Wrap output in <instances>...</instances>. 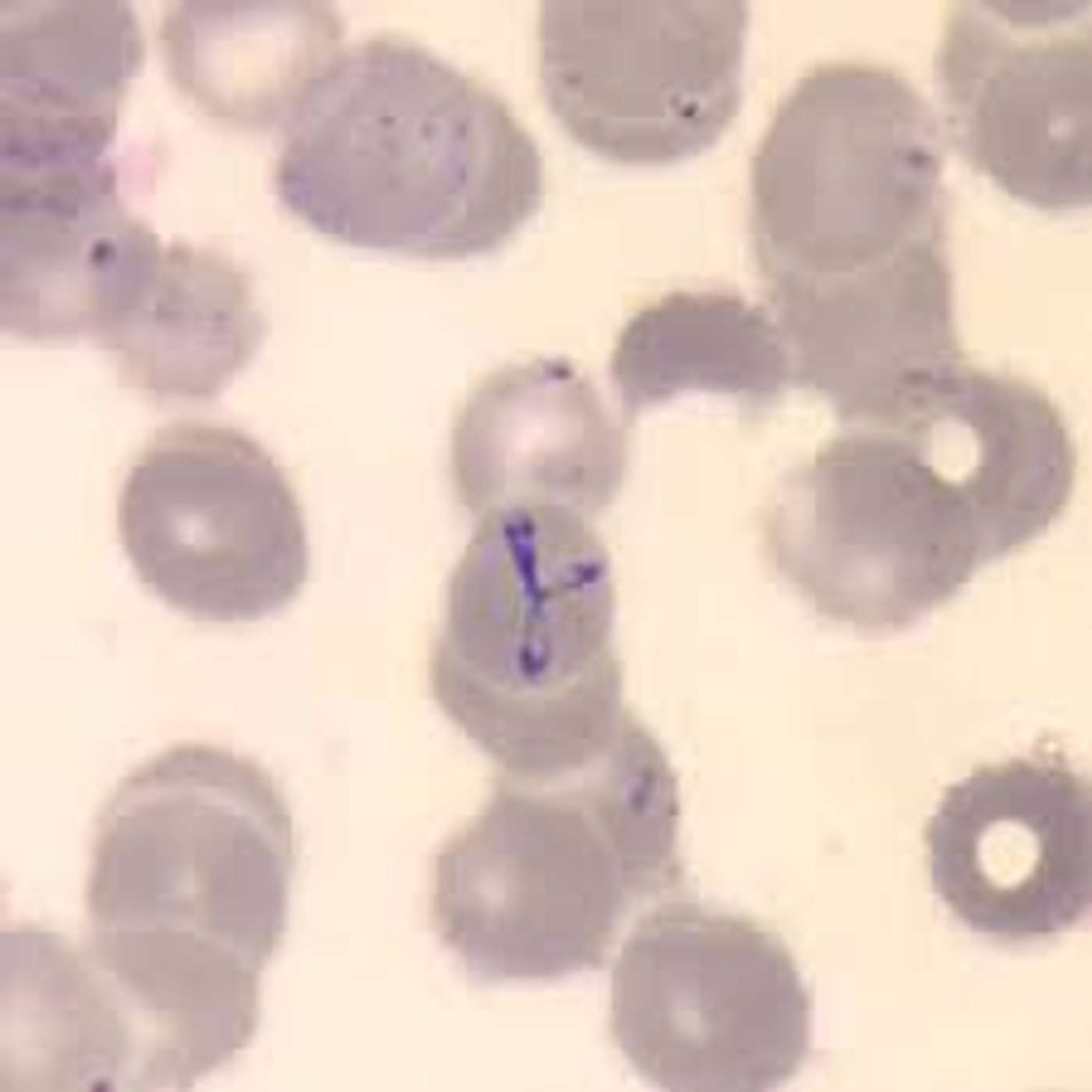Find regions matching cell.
Instances as JSON below:
<instances>
[{"mask_svg": "<svg viewBox=\"0 0 1092 1092\" xmlns=\"http://www.w3.org/2000/svg\"><path fill=\"white\" fill-rule=\"evenodd\" d=\"M283 129L278 202L353 247L430 261L482 256L543 203L542 156L511 107L402 36L337 52Z\"/></svg>", "mask_w": 1092, "mask_h": 1092, "instance_id": "cell-1", "label": "cell"}, {"mask_svg": "<svg viewBox=\"0 0 1092 1092\" xmlns=\"http://www.w3.org/2000/svg\"><path fill=\"white\" fill-rule=\"evenodd\" d=\"M679 878L647 781L611 751L552 780L500 773L433 857L430 915L472 981H553L603 967Z\"/></svg>", "mask_w": 1092, "mask_h": 1092, "instance_id": "cell-2", "label": "cell"}, {"mask_svg": "<svg viewBox=\"0 0 1092 1092\" xmlns=\"http://www.w3.org/2000/svg\"><path fill=\"white\" fill-rule=\"evenodd\" d=\"M611 561L580 515L514 508L480 519L447 588L432 696L484 754H575L624 710Z\"/></svg>", "mask_w": 1092, "mask_h": 1092, "instance_id": "cell-3", "label": "cell"}, {"mask_svg": "<svg viewBox=\"0 0 1092 1092\" xmlns=\"http://www.w3.org/2000/svg\"><path fill=\"white\" fill-rule=\"evenodd\" d=\"M295 858L293 818L267 769L221 745L172 744L97 809L83 932L226 952L262 971L285 938Z\"/></svg>", "mask_w": 1092, "mask_h": 1092, "instance_id": "cell-4", "label": "cell"}, {"mask_svg": "<svg viewBox=\"0 0 1092 1092\" xmlns=\"http://www.w3.org/2000/svg\"><path fill=\"white\" fill-rule=\"evenodd\" d=\"M943 132L893 67L826 62L777 105L750 167V229L774 283L820 285L944 241Z\"/></svg>", "mask_w": 1092, "mask_h": 1092, "instance_id": "cell-5", "label": "cell"}, {"mask_svg": "<svg viewBox=\"0 0 1092 1092\" xmlns=\"http://www.w3.org/2000/svg\"><path fill=\"white\" fill-rule=\"evenodd\" d=\"M613 962L609 1030L632 1071L677 1092H760L812 1050L813 1002L783 940L755 919L663 899Z\"/></svg>", "mask_w": 1092, "mask_h": 1092, "instance_id": "cell-6", "label": "cell"}, {"mask_svg": "<svg viewBox=\"0 0 1092 1092\" xmlns=\"http://www.w3.org/2000/svg\"><path fill=\"white\" fill-rule=\"evenodd\" d=\"M116 524L139 581L194 621L268 617L308 577L293 486L274 456L234 427L183 421L158 430L124 476Z\"/></svg>", "mask_w": 1092, "mask_h": 1092, "instance_id": "cell-7", "label": "cell"}, {"mask_svg": "<svg viewBox=\"0 0 1092 1092\" xmlns=\"http://www.w3.org/2000/svg\"><path fill=\"white\" fill-rule=\"evenodd\" d=\"M741 0H545L537 18L546 106L579 145L622 165L711 147L741 102Z\"/></svg>", "mask_w": 1092, "mask_h": 1092, "instance_id": "cell-8", "label": "cell"}, {"mask_svg": "<svg viewBox=\"0 0 1092 1092\" xmlns=\"http://www.w3.org/2000/svg\"><path fill=\"white\" fill-rule=\"evenodd\" d=\"M933 76L975 172L1039 210L1091 204V0L949 1Z\"/></svg>", "mask_w": 1092, "mask_h": 1092, "instance_id": "cell-9", "label": "cell"}, {"mask_svg": "<svg viewBox=\"0 0 1092 1092\" xmlns=\"http://www.w3.org/2000/svg\"><path fill=\"white\" fill-rule=\"evenodd\" d=\"M809 495L828 607L862 629L913 627L983 564L967 501L908 436L878 430L835 440L812 469Z\"/></svg>", "mask_w": 1092, "mask_h": 1092, "instance_id": "cell-10", "label": "cell"}, {"mask_svg": "<svg viewBox=\"0 0 1092 1092\" xmlns=\"http://www.w3.org/2000/svg\"><path fill=\"white\" fill-rule=\"evenodd\" d=\"M933 889L967 929L1002 943L1066 933L1091 904V793L1065 756L978 767L926 826Z\"/></svg>", "mask_w": 1092, "mask_h": 1092, "instance_id": "cell-11", "label": "cell"}, {"mask_svg": "<svg viewBox=\"0 0 1092 1092\" xmlns=\"http://www.w3.org/2000/svg\"><path fill=\"white\" fill-rule=\"evenodd\" d=\"M626 421L565 358L502 367L470 391L455 418L457 499L479 518L514 508L594 516L621 487Z\"/></svg>", "mask_w": 1092, "mask_h": 1092, "instance_id": "cell-12", "label": "cell"}, {"mask_svg": "<svg viewBox=\"0 0 1092 1092\" xmlns=\"http://www.w3.org/2000/svg\"><path fill=\"white\" fill-rule=\"evenodd\" d=\"M780 311L804 376L850 420L885 419L956 371L941 247L908 250Z\"/></svg>", "mask_w": 1092, "mask_h": 1092, "instance_id": "cell-13", "label": "cell"}, {"mask_svg": "<svg viewBox=\"0 0 1092 1092\" xmlns=\"http://www.w3.org/2000/svg\"><path fill=\"white\" fill-rule=\"evenodd\" d=\"M161 243L116 182L55 179L0 193V326L26 341L95 340L125 310Z\"/></svg>", "mask_w": 1092, "mask_h": 1092, "instance_id": "cell-14", "label": "cell"}, {"mask_svg": "<svg viewBox=\"0 0 1092 1092\" xmlns=\"http://www.w3.org/2000/svg\"><path fill=\"white\" fill-rule=\"evenodd\" d=\"M342 34L336 9L319 1H170L158 30L174 85L250 131L284 127Z\"/></svg>", "mask_w": 1092, "mask_h": 1092, "instance_id": "cell-15", "label": "cell"}, {"mask_svg": "<svg viewBox=\"0 0 1092 1092\" xmlns=\"http://www.w3.org/2000/svg\"><path fill=\"white\" fill-rule=\"evenodd\" d=\"M128 1042L81 945L42 925L1 930L0 1091H122Z\"/></svg>", "mask_w": 1092, "mask_h": 1092, "instance_id": "cell-16", "label": "cell"}, {"mask_svg": "<svg viewBox=\"0 0 1092 1092\" xmlns=\"http://www.w3.org/2000/svg\"><path fill=\"white\" fill-rule=\"evenodd\" d=\"M266 328L242 269L175 242L163 246L133 307L99 344L128 387L159 402H206L247 366Z\"/></svg>", "mask_w": 1092, "mask_h": 1092, "instance_id": "cell-17", "label": "cell"}, {"mask_svg": "<svg viewBox=\"0 0 1092 1092\" xmlns=\"http://www.w3.org/2000/svg\"><path fill=\"white\" fill-rule=\"evenodd\" d=\"M786 357L771 321L737 296L672 293L621 332L610 374L623 416L688 389L766 399L785 381Z\"/></svg>", "mask_w": 1092, "mask_h": 1092, "instance_id": "cell-18", "label": "cell"}]
</instances>
